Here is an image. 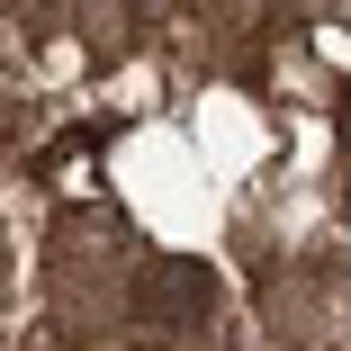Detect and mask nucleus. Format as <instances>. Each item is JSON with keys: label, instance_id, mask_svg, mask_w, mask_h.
I'll use <instances>...</instances> for the list:
<instances>
[{"label": "nucleus", "instance_id": "f257e3e1", "mask_svg": "<svg viewBox=\"0 0 351 351\" xmlns=\"http://www.w3.org/2000/svg\"><path fill=\"white\" fill-rule=\"evenodd\" d=\"M207 270L198 261H154L145 270V289H126V306L145 315V324H189V315H207Z\"/></svg>", "mask_w": 351, "mask_h": 351}, {"label": "nucleus", "instance_id": "f03ea898", "mask_svg": "<svg viewBox=\"0 0 351 351\" xmlns=\"http://www.w3.org/2000/svg\"><path fill=\"white\" fill-rule=\"evenodd\" d=\"M126 10H145V0H126Z\"/></svg>", "mask_w": 351, "mask_h": 351}]
</instances>
